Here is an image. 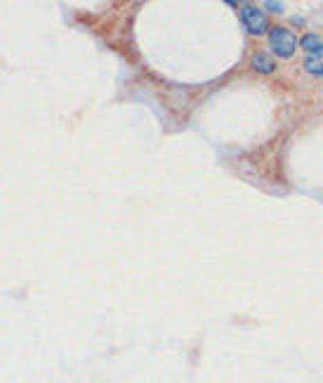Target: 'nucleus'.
<instances>
[{
    "label": "nucleus",
    "instance_id": "f257e3e1",
    "mask_svg": "<svg viewBox=\"0 0 323 383\" xmlns=\"http://www.w3.org/2000/svg\"><path fill=\"white\" fill-rule=\"evenodd\" d=\"M297 36L288 26H274L269 28V50L279 57V60H290L297 53Z\"/></svg>",
    "mask_w": 323,
    "mask_h": 383
},
{
    "label": "nucleus",
    "instance_id": "f03ea898",
    "mask_svg": "<svg viewBox=\"0 0 323 383\" xmlns=\"http://www.w3.org/2000/svg\"><path fill=\"white\" fill-rule=\"evenodd\" d=\"M241 21H243L246 31L250 33V36H264V33H269V17L262 12L255 5H243L241 8Z\"/></svg>",
    "mask_w": 323,
    "mask_h": 383
},
{
    "label": "nucleus",
    "instance_id": "7ed1b4c3",
    "mask_svg": "<svg viewBox=\"0 0 323 383\" xmlns=\"http://www.w3.org/2000/svg\"><path fill=\"white\" fill-rule=\"evenodd\" d=\"M250 64H252V69H255L257 73H272L274 69H276V62H274V57L269 55L267 50H257V53L252 55Z\"/></svg>",
    "mask_w": 323,
    "mask_h": 383
},
{
    "label": "nucleus",
    "instance_id": "20e7f679",
    "mask_svg": "<svg viewBox=\"0 0 323 383\" xmlns=\"http://www.w3.org/2000/svg\"><path fill=\"white\" fill-rule=\"evenodd\" d=\"M304 69H307V73H311V76H323V45L319 50H314V53L307 55Z\"/></svg>",
    "mask_w": 323,
    "mask_h": 383
},
{
    "label": "nucleus",
    "instance_id": "39448f33",
    "mask_svg": "<svg viewBox=\"0 0 323 383\" xmlns=\"http://www.w3.org/2000/svg\"><path fill=\"white\" fill-rule=\"evenodd\" d=\"M321 38L314 36V33H307V36H302V50H307V53H314V50L321 48Z\"/></svg>",
    "mask_w": 323,
    "mask_h": 383
},
{
    "label": "nucleus",
    "instance_id": "423d86ee",
    "mask_svg": "<svg viewBox=\"0 0 323 383\" xmlns=\"http://www.w3.org/2000/svg\"><path fill=\"white\" fill-rule=\"evenodd\" d=\"M264 10H269V12H274V15H281L284 12V3H264Z\"/></svg>",
    "mask_w": 323,
    "mask_h": 383
}]
</instances>
